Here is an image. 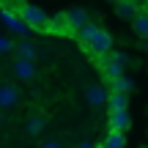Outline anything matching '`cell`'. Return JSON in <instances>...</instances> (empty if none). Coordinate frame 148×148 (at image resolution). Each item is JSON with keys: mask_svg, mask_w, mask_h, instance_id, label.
Masks as SVG:
<instances>
[{"mask_svg": "<svg viewBox=\"0 0 148 148\" xmlns=\"http://www.w3.org/2000/svg\"><path fill=\"white\" fill-rule=\"evenodd\" d=\"M101 148H126V137H123V132H110L104 137V143Z\"/></svg>", "mask_w": 148, "mask_h": 148, "instance_id": "obj_16", "label": "cell"}, {"mask_svg": "<svg viewBox=\"0 0 148 148\" xmlns=\"http://www.w3.org/2000/svg\"><path fill=\"white\" fill-rule=\"evenodd\" d=\"M44 126H47L44 115H33V118H27V123H25V132L30 134V137H36V134H41V132H44Z\"/></svg>", "mask_w": 148, "mask_h": 148, "instance_id": "obj_13", "label": "cell"}, {"mask_svg": "<svg viewBox=\"0 0 148 148\" xmlns=\"http://www.w3.org/2000/svg\"><path fill=\"white\" fill-rule=\"evenodd\" d=\"M132 25H134V33H137V36L148 38V11H140V14L132 19Z\"/></svg>", "mask_w": 148, "mask_h": 148, "instance_id": "obj_15", "label": "cell"}, {"mask_svg": "<svg viewBox=\"0 0 148 148\" xmlns=\"http://www.w3.org/2000/svg\"><path fill=\"white\" fill-rule=\"evenodd\" d=\"M126 52H107V55H101L99 58V63H101V71H104V77L107 79H118V77H123V66H126Z\"/></svg>", "mask_w": 148, "mask_h": 148, "instance_id": "obj_3", "label": "cell"}, {"mask_svg": "<svg viewBox=\"0 0 148 148\" xmlns=\"http://www.w3.org/2000/svg\"><path fill=\"white\" fill-rule=\"evenodd\" d=\"M47 33H69V25H66V16H63V14L52 16V19H49V30H47Z\"/></svg>", "mask_w": 148, "mask_h": 148, "instance_id": "obj_17", "label": "cell"}, {"mask_svg": "<svg viewBox=\"0 0 148 148\" xmlns=\"http://www.w3.org/2000/svg\"><path fill=\"white\" fill-rule=\"evenodd\" d=\"M110 3H121V0H110Z\"/></svg>", "mask_w": 148, "mask_h": 148, "instance_id": "obj_22", "label": "cell"}, {"mask_svg": "<svg viewBox=\"0 0 148 148\" xmlns=\"http://www.w3.org/2000/svg\"><path fill=\"white\" fill-rule=\"evenodd\" d=\"M16 14H19L22 19H25V25H27V27H33V30H44V33L49 30V16L44 14L38 5L19 3V0H16Z\"/></svg>", "mask_w": 148, "mask_h": 148, "instance_id": "obj_2", "label": "cell"}, {"mask_svg": "<svg viewBox=\"0 0 148 148\" xmlns=\"http://www.w3.org/2000/svg\"><path fill=\"white\" fill-rule=\"evenodd\" d=\"M0 19H3V25L8 27V30H14L16 36H27V33H30V27L25 25V19H22L16 11H11V8H3V11H0Z\"/></svg>", "mask_w": 148, "mask_h": 148, "instance_id": "obj_4", "label": "cell"}, {"mask_svg": "<svg viewBox=\"0 0 148 148\" xmlns=\"http://www.w3.org/2000/svg\"><path fill=\"white\" fill-rule=\"evenodd\" d=\"M107 104H110V112H115V110H129V96H126V93H110Z\"/></svg>", "mask_w": 148, "mask_h": 148, "instance_id": "obj_14", "label": "cell"}, {"mask_svg": "<svg viewBox=\"0 0 148 148\" xmlns=\"http://www.w3.org/2000/svg\"><path fill=\"white\" fill-rule=\"evenodd\" d=\"M132 88H134V82L123 74V77H118V79H110V93H132Z\"/></svg>", "mask_w": 148, "mask_h": 148, "instance_id": "obj_11", "label": "cell"}, {"mask_svg": "<svg viewBox=\"0 0 148 148\" xmlns=\"http://www.w3.org/2000/svg\"><path fill=\"white\" fill-rule=\"evenodd\" d=\"M110 126H112V132H126V129L132 126L129 110H115V112H110Z\"/></svg>", "mask_w": 148, "mask_h": 148, "instance_id": "obj_9", "label": "cell"}, {"mask_svg": "<svg viewBox=\"0 0 148 148\" xmlns=\"http://www.w3.org/2000/svg\"><path fill=\"white\" fill-rule=\"evenodd\" d=\"M19 104V90L8 82H0V110H11Z\"/></svg>", "mask_w": 148, "mask_h": 148, "instance_id": "obj_5", "label": "cell"}, {"mask_svg": "<svg viewBox=\"0 0 148 148\" xmlns=\"http://www.w3.org/2000/svg\"><path fill=\"white\" fill-rule=\"evenodd\" d=\"M14 47H16V44L11 41L8 36H0V55H8V52H11Z\"/></svg>", "mask_w": 148, "mask_h": 148, "instance_id": "obj_18", "label": "cell"}, {"mask_svg": "<svg viewBox=\"0 0 148 148\" xmlns=\"http://www.w3.org/2000/svg\"><path fill=\"white\" fill-rule=\"evenodd\" d=\"M0 123H3V110H0Z\"/></svg>", "mask_w": 148, "mask_h": 148, "instance_id": "obj_21", "label": "cell"}, {"mask_svg": "<svg viewBox=\"0 0 148 148\" xmlns=\"http://www.w3.org/2000/svg\"><path fill=\"white\" fill-rule=\"evenodd\" d=\"M14 52H16V58H22V60H36L38 49L33 47V41H19L14 47Z\"/></svg>", "mask_w": 148, "mask_h": 148, "instance_id": "obj_12", "label": "cell"}, {"mask_svg": "<svg viewBox=\"0 0 148 148\" xmlns=\"http://www.w3.org/2000/svg\"><path fill=\"white\" fill-rule=\"evenodd\" d=\"M41 148H63V145H60V143H58V140H49V143H44Z\"/></svg>", "mask_w": 148, "mask_h": 148, "instance_id": "obj_19", "label": "cell"}, {"mask_svg": "<svg viewBox=\"0 0 148 148\" xmlns=\"http://www.w3.org/2000/svg\"><path fill=\"white\" fill-rule=\"evenodd\" d=\"M85 99H88L90 107H101V104H107L110 93H107V88H101V85H88V88H85Z\"/></svg>", "mask_w": 148, "mask_h": 148, "instance_id": "obj_6", "label": "cell"}, {"mask_svg": "<svg viewBox=\"0 0 148 148\" xmlns=\"http://www.w3.org/2000/svg\"><path fill=\"white\" fill-rule=\"evenodd\" d=\"M77 38H79V44H82L85 49H90V52L96 55V58L107 55V52H110V47H112V36L107 30H101V27L90 25V22L77 30Z\"/></svg>", "mask_w": 148, "mask_h": 148, "instance_id": "obj_1", "label": "cell"}, {"mask_svg": "<svg viewBox=\"0 0 148 148\" xmlns=\"http://www.w3.org/2000/svg\"><path fill=\"white\" fill-rule=\"evenodd\" d=\"M77 148H93V145H90V143H88V140H85V143H79Z\"/></svg>", "mask_w": 148, "mask_h": 148, "instance_id": "obj_20", "label": "cell"}, {"mask_svg": "<svg viewBox=\"0 0 148 148\" xmlns=\"http://www.w3.org/2000/svg\"><path fill=\"white\" fill-rule=\"evenodd\" d=\"M14 74L19 79H25V82H30V79H36V63L33 60H14Z\"/></svg>", "mask_w": 148, "mask_h": 148, "instance_id": "obj_8", "label": "cell"}, {"mask_svg": "<svg viewBox=\"0 0 148 148\" xmlns=\"http://www.w3.org/2000/svg\"><path fill=\"white\" fill-rule=\"evenodd\" d=\"M115 11H118V16H121V19H134V16L140 14L134 0H121V3H115Z\"/></svg>", "mask_w": 148, "mask_h": 148, "instance_id": "obj_10", "label": "cell"}, {"mask_svg": "<svg viewBox=\"0 0 148 148\" xmlns=\"http://www.w3.org/2000/svg\"><path fill=\"white\" fill-rule=\"evenodd\" d=\"M145 49H148V38H145Z\"/></svg>", "mask_w": 148, "mask_h": 148, "instance_id": "obj_23", "label": "cell"}, {"mask_svg": "<svg viewBox=\"0 0 148 148\" xmlns=\"http://www.w3.org/2000/svg\"><path fill=\"white\" fill-rule=\"evenodd\" d=\"M63 16H66V25H69V30H79V27L88 25V11H85V8H69Z\"/></svg>", "mask_w": 148, "mask_h": 148, "instance_id": "obj_7", "label": "cell"}]
</instances>
